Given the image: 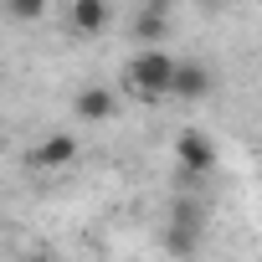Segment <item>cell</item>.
Here are the masks:
<instances>
[{"label": "cell", "mask_w": 262, "mask_h": 262, "mask_svg": "<svg viewBox=\"0 0 262 262\" xmlns=\"http://www.w3.org/2000/svg\"><path fill=\"white\" fill-rule=\"evenodd\" d=\"M201 242H206V206L190 201V195H180L170 206V221H165V252L185 262V257L201 252Z\"/></svg>", "instance_id": "2"}, {"label": "cell", "mask_w": 262, "mask_h": 262, "mask_svg": "<svg viewBox=\"0 0 262 262\" xmlns=\"http://www.w3.org/2000/svg\"><path fill=\"white\" fill-rule=\"evenodd\" d=\"M175 165L185 170V175H211L216 165H221V149H216V139L206 134V128H180V134H175Z\"/></svg>", "instance_id": "3"}, {"label": "cell", "mask_w": 262, "mask_h": 262, "mask_svg": "<svg viewBox=\"0 0 262 262\" xmlns=\"http://www.w3.org/2000/svg\"><path fill=\"white\" fill-rule=\"evenodd\" d=\"M211 88H216V77H211V67H206V62H195V57H175V82H170V98L195 103V98H211Z\"/></svg>", "instance_id": "6"}, {"label": "cell", "mask_w": 262, "mask_h": 262, "mask_svg": "<svg viewBox=\"0 0 262 262\" xmlns=\"http://www.w3.org/2000/svg\"><path fill=\"white\" fill-rule=\"evenodd\" d=\"M0 11H6L11 21H41V16H47V6H41V0H6Z\"/></svg>", "instance_id": "9"}, {"label": "cell", "mask_w": 262, "mask_h": 262, "mask_svg": "<svg viewBox=\"0 0 262 262\" xmlns=\"http://www.w3.org/2000/svg\"><path fill=\"white\" fill-rule=\"evenodd\" d=\"M72 113H77L82 123H113V118H118V93H113L108 82H82V88L72 93Z\"/></svg>", "instance_id": "5"}, {"label": "cell", "mask_w": 262, "mask_h": 262, "mask_svg": "<svg viewBox=\"0 0 262 262\" xmlns=\"http://www.w3.org/2000/svg\"><path fill=\"white\" fill-rule=\"evenodd\" d=\"M113 26V6L108 0H72L67 6V31L72 36H103Z\"/></svg>", "instance_id": "7"}, {"label": "cell", "mask_w": 262, "mask_h": 262, "mask_svg": "<svg viewBox=\"0 0 262 262\" xmlns=\"http://www.w3.org/2000/svg\"><path fill=\"white\" fill-rule=\"evenodd\" d=\"M77 139L72 134H47V139H36L31 149H26V165L36 170V175H57V170H72L77 165Z\"/></svg>", "instance_id": "4"}, {"label": "cell", "mask_w": 262, "mask_h": 262, "mask_svg": "<svg viewBox=\"0 0 262 262\" xmlns=\"http://www.w3.org/2000/svg\"><path fill=\"white\" fill-rule=\"evenodd\" d=\"M123 93L134 98V103H160L170 98V82H175V57L165 47H139L134 57L123 62Z\"/></svg>", "instance_id": "1"}, {"label": "cell", "mask_w": 262, "mask_h": 262, "mask_svg": "<svg viewBox=\"0 0 262 262\" xmlns=\"http://www.w3.org/2000/svg\"><path fill=\"white\" fill-rule=\"evenodd\" d=\"M128 31H134V41H144V47H160L165 31H170V6H165V0H149V6H139L134 21H128Z\"/></svg>", "instance_id": "8"}]
</instances>
